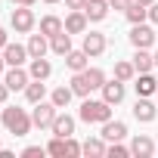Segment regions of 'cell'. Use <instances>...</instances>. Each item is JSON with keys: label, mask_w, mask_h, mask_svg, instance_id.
Instances as JSON below:
<instances>
[{"label": "cell", "mask_w": 158, "mask_h": 158, "mask_svg": "<svg viewBox=\"0 0 158 158\" xmlns=\"http://www.w3.org/2000/svg\"><path fill=\"white\" fill-rule=\"evenodd\" d=\"M71 90H74V96H90L93 90H102V84H106V71L102 68H96V65H87L84 71H74L71 74Z\"/></svg>", "instance_id": "6da1fadb"}, {"label": "cell", "mask_w": 158, "mask_h": 158, "mask_svg": "<svg viewBox=\"0 0 158 158\" xmlns=\"http://www.w3.org/2000/svg\"><path fill=\"white\" fill-rule=\"evenodd\" d=\"M0 124H3L6 133H13V136H28L31 127H34L31 115H28L25 109H19V106H6V109H0Z\"/></svg>", "instance_id": "7a4b0ae2"}, {"label": "cell", "mask_w": 158, "mask_h": 158, "mask_svg": "<svg viewBox=\"0 0 158 158\" xmlns=\"http://www.w3.org/2000/svg\"><path fill=\"white\" fill-rule=\"evenodd\" d=\"M77 118H81L84 124H106V121L112 118V106H109L106 99H90V96H84Z\"/></svg>", "instance_id": "3957f363"}, {"label": "cell", "mask_w": 158, "mask_h": 158, "mask_svg": "<svg viewBox=\"0 0 158 158\" xmlns=\"http://www.w3.org/2000/svg\"><path fill=\"white\" fill-rule=\"evenodd\" d=\"M47 155H53V158H77L81 155V143L74 136H53L47 143Z\"/></svg>", "instance_id": "277c9868"}, {"label": "cell", "mask_w": 158, "mask_h": 158, "mask_svg": "<svg viewBox=\"0 0 158 158\" xmlns=\"http://www.w3.org/2000/svg\"><path fill=\"white\" fill-rule=\"evenodd\" d=\"M10 25H13V31H16V34H31V31H34V25H37V19H34L31 6H16V10H13V16H10Z\"/></svg>", "instance_id": "5b68a950"}, {"label": "cell", "mask_w": 158, "mask_h": 158, "mask_svg": "<svg viewBox=\"0 0 158 158\" xmlns=\"http://www.w3.org/2000/svg\"><path fill=\"white\" fill-rule=\"evenodd\" d=\"M56 115H59V109L53 106V102H37L34 106V112H31V121H34V127H40V130H50L53 127V121H56Z\"/></svg>", "instance_id": "8992f818"}, {"label": "cell", "mask_w": 158, "mask_h": 158, "mask_svg": "<svg viewBox=\"0 0 158 158\" xmlns=\"http://www.w3.org/2000/svg\"><path fill=\"white\" fill-rule=\"evenodd\" d=\"M106 47H109V40H106V34H102V31H84L81 50H84V53H87L90 59L102 56V53H106Z\"/></svg>", "instance_id": "52a82bcc"}, {"label": "cell", "mask_w": 158, "mask_h": 158, "mask_svg": "<svg viewBox=\"0 0 158 158\" xmlns=\"http://www.w3.org/2000/svg\"><path fill=\"white\" fill-rule=\"evenodd\" d=\"M127 37H130V44H133L136 50H149V47L155 44V31H152V25H146V22H139V25H133Z\"/></svg>", "instance_id": "ba28073f"}, {"label": "cell", "mask_w": 158, "mask_h": 158, "mask_svg": "<svg viewBox=\"0 0 158 158\" xmlns=\"http://www.w3.org/2000/svg\"><path fill=\"white\" fill-rule=\"evenodd\" d=\"M3 81L10 90H25L31 84V74L22 68V65H10V71H3Z\"/></svg>", "instance_id": "9c48e42d"}, {"label": "cell", "mask_w": 158, "mask_h": 158, "mask_svg": "<svg viewBox=\"0 0 158 158\" xmlns=\"http://www.w3.org/2000/svg\"><path fill=\"white\" fill-rule=\"evenodd\" d=\"M130 155H136V158H152V155H155V139L146 136V133H136V136L130 139Z\"/></svg>", "instance_id": "30bf717a"}, {"label": "cell", "mask_w": 158, "mask_h": 158, "mask_svg": "<svg viewBox=\"0 0 158 158\" xmlns=\"http://www.w3.org/2000/svg\"><path fill=\"white\" fill-rule=\"evenodd\" d=\"M124 93H127V87H124V81H118V77H112V81L102 84V99H106L109 106H118V102L124 99Z\"/></svg>", "instance_id": "8fae6325"}, {"label": "cell", "mask_w": 158, "mask_h": 158, "mask_svg": "<svg viewBox=\"0 0 158 158\" xmlns=\"http://www.w3.org/2000/svg\"><path fill=\"white\" fill-rule=\"evenodd\" d=\"M155 112H158V109L152 106L149 96H139V99L133 102V118H136L139 124H152V121H155Z\"/></svg>", "instance_id": "7c38bea8"}, {"label": "cell", "mask_w": 158, "mask_h": 158, "mask_svg": "<svg viewBox=\"0 0 158 158\" xmlns=\"http://www.w3.org/2000/svg\"><path fill=\"white\" fill-rule=\"evenodd\" d=\"M87 25H90V19H87L84 10H71V13L65 16V31H68V34H84Z\"/></svg>", "instance_id": "4fadbf2b"}, {"label": "cell", "mask_w": 158, "mask_h": 158, "mask_svg": "<svg viewBox=\"0 0 158 158\" xmlns=\"http://www.w3.org/2000/svg\"><path fill=\"white\" fill-rule=\"evenodd\" d=\"M99 136H102L106 143H121V139L127 136V124H124V121H112V118H109V121L102 124V133H99Z\"/></svg>", "instance_id": "5bb4252c"}, {"label": "cell", "mask_w": 158, "mask_h": 158, "mask_svg": "<svg viewBox=\"0 0 158 158\" xmlns=\"http://www.w3.org/2000/svg\"><path fill=\"white\" fill-rule=\"evenodd\" d=\"M3 59H6V65H25L31 56H28V47H22V44H6V47H3Z\"/></svg>", "instance_id": "9a60e30c"}, {"label": "cell", "mask_w": 158, "mask_h": 158, "mask_svg": "<svg viewBox=\"0 0 158 158\" xmlns=\"http://www.w3.org/2000/svg\"><path fill=\"white\" fill-rule=\"evenodd\" d=\"M106 149H109V143H106L102 136H87V139L81 143V155H87V158H102Z\"/></svg>", "instance_id": "2e32d148"}, {"label": "cell", "mask_w": 158, "mask_h": 158, "mask_svg": "<svg viewBox=\"0 0 158 158\" xmlns=\"http://www.w3.org/2000/svg\"><path fill=\"white\" fill-rule=\"evenodd\" d=\"M50 133L53 136H74V118L65 115V112H59L56 121H53V127H50Z\"/></svg>", "instance_id": "e0dca14e"}, {"label": "cell", "mask_w": 158, "mask_h": 158, "mask_svg": "<svg viewBox=\"0 0 158 158\" xmlns=\"http://www.w3.org/2000/svg\"><path fill=\"white\" fill-rule=\"evenodd\" d=\"M28 74L34 77V81H47V77L53 74V65H50V59H47V56H37V59H31V65H28Z\"/></svg>", "instance_id": "ac0fdd59"}, {"label": "cell", "mask_w": 158, "mask_h": 158, "mask_svg": "<svg viewBox=\"0 0 158 158\" xmlns=\"http://www.w3.org/2000/svg\"><path fill=\"white\" fill-rule=\"evenodd\" d=\"M109 0H87V6H84V13H87V19L90 22H102L106 16H109Z\"/></svg>", "instance_id": "d6986e66"}, {"label": "cell", "mask_w": 158, "mask_h": 158, "mask_svg": "<svg viewBox=\"0 0 158 158\" xmlns=\"http://www.w3.org/2000/svg\"><path fill=\"white\" fill-rule=\"evenodd\" d=\"M136 96H152V93H158V81L152 77V71H143V74H136Z\"/></svg>", "instance_id": "ffe728a7"}, {"label": "cell", "mask_w": 158, "mask_h": 158, "mask_svg": "<svg viewBox=\"0 0 158 158\" xmlns=\"http://www.w3.org/2000/svg\"><path fill=\"white\" fill-rule=\"evenodd\" d=\"M28 56L31 59H37V56H47V50H50V37H44V34H28Z\"/></svg>", "instance_id": "44dd1931"}, {"label": "cell", "mask_w": 158, "mask_h": 158, "mask_svg": "<svg viewBox=\"0 0 158 158\" xmlns=\"http://www.w3.org/2000/svg\"><path fill=\"white\" fill-rule=\"evenodd\" d=\"M65 65H68L71 71H84V68L90 65V56H87L84 50H74V47H71V50L65 53Z\"/></svg>", "instance_id": "7402d4cb"}, {"label": "cell", "mask_w": 158, "mask_h": 158, "mask_svg": "<svg viewBox=\"0 0 158 158\" xmlns=\"http://www.w3.org/2000/svg\"><path fill=\"white\" fill-rule=\"evenodd\" d=\"M59 31H65V19H59V16H44L40 19V34L44 37H56Z\"/></svg>", "instance_id": "603a6c76"}, {"label": "cell", "mask_w": 158, "mask_h": 158, "mask_svg": "<svg viewBox=\"0 0 158 158\" xmlns=\"http://www.w3.org/2000/svg\"><path fill=\"white\" fill-rule=\"evenodd\" d=\"M25 99H28L31 106L44 102V99H47V87H44V81H34V77H31V84L25 87Z\"/></svg>", "instance_id": "cb8c5ba5"}, {"label": "cell", "mask_w": 158, "mask_h": 158, "mask_svg": "<svg viewBox=\"0 0 158 158\" xmlns=\"http://www.w3.org/2000/svg\"><path fill=\"white\" fill-rule=\"evenodd\" d=\"M133 68H136V74L152 71V68H155V56H152L149 50H136V53H133Z\"/></svg>", "instance_id": "d4e9b609"}, {"label": "cell", "mask_w": 158, "mask_h": 158, "mask_svg": "<svg viewBox=\"0 0 158 158\" xmlns=\"http://www.w3.org/2000/svg\"><path fill=\"white\" fill-rule=\"evenodd\" d=\"M71 96H74V90H71V84H68V87L62 84V87H56V90L50 93V102H53L56 109H68V102H71Z\"/></svg>", "instance_id": "484cf974"}, {"label": "cell", "mask_w": 158, "mask_h": 158, "mask_svg": "<svg viewBox=\"0 0 158 158\" xmlns=\"http://www.w3.org/2000/svg\"><path fill=\"white\" fill-rule=\"evenodd\" d=\"M50 50H53L56 56H65V53L71 50V34H68V31H59L56 37H50Z\"/></svg>", "instance_id": "4316f807"}, {"label": "cell", "mask_w": 158, "mask_h": 158, "mask_svg": "<svg viewBox=\"0 0 158 158\" xmlns=\"http://www.w3.org/2000/svg\"><path fill=\"white\" fill-rule=\"evenodd\" d=\"M124 16H127V22H130V25H139V22H146V19H149V6H143V3H136V0H133V3L127 6V13H124Z\"/></svg>", "instance_id": "83f0119b"}, {"label": "cell", "mask_w": 158, "mask_h": 158, "mask_svg": "<svg viewBox=\"0 0 158 158\" xmlns=\"http://www.w3.org/2000/svg\"><path fill=\"white\" fill-rule=\"evenodd\" d=\"M115 77H118V81H133V77H136V68H133V62H115Z\"/></svg>", "instance_id": "f1b7e54d"}, {"label": "cell", "mask_w": 158, "mask_h": 158, "mask_svg": "<svg viewBox=\"0 0 158 158\" xmlns=\"http://www.w3.org/2000/svg\"><path fill=\"white\" fill-rule=\"evenodd\" d=\"M106 155H109V158H127V155H130V146H121V143H109Z\"/></svg>", "instance_id": "f546056e"}, {"label": "cell", "mask_w": 158, "mask_h": 158, "mask_svg": "<svg viewBox=\"0 0 158 158\" xmlns=\"http://www.w3.org/2000/svg\"><path fill=\"white\" fill-rule=\"evenodd\" d=\"M47 152V146H25L22 149V158H37V155H44Z\"/></svg>", "instance_id": "4dcf8cb0"}, {"label": "cell", "mask_w": 158, "mask_h": 158, "mask_svg": "<svg viewBox=\"0 0 158 158\" xmlns=\"http://www.w3.org/2000/svg\"><path fill=\"white\" fill-rule=\"evenodd\" d=\"M130 3H133V0H109V6H112V10H121V13H127Z\"/></svg>", "instance_id": "1f68e13d"}, {"label": "cell", "mask_w": 158, "mask_h": 158, "mask_svg": "<svg viewBox=\"0 0 158 158\" xmlns=\"http://www.w3.org/2000/svg\"><path fill=\"white\" fill-rule=\"evenodd\" d=\"M65 6H68V10H84L87 0H65Z\"/></svg>", "instance_id": "d6a6232c"}, {"label": "cell", "mask_w": 158, "mask_h": 158, "mask_svg": "<svg viewBox=\"0 0 158 158\" xmlns=\"http://www.w3.org/2000/svg\"><path fill=\"white\" fill-rule=\"evenodd\" d=\"M149 22H155V25H158V0L149 6Z\"/></svg>", "instance_id": "836d02e7"}, {"label": "cell", "mask_w": 158, "mask_h": 158, "mask_svg": "<svg viewBox=\"0 0 158 158\" xmlns=\"http://www.w3.org/2000/svg\"><path fill=\"white\" fill-rule=\"evenodd\" d=\"M6 96H10V87H6V81H0V106L6 102Z\"/></svg>", "instance_id": "e575fe53"}, {"label": "cell", "mask_w": 158, "mask_h": 158, "mask_svg": "<svg viewBox=\"0 0 158 158\" xmlns=\"http://www.w3.org/2000/svg\"><path fill=\"white\" fill-rule=\"evenodd\" d=\"M10 3H13V6H34L37 0H10Z\"/></svg>", "instance_id": "d590c367"}, {"label": "cell", "mask_w": 158, "mask_h": 158, "mask_svg": "<svg viewBox=\"0 0 158 158\" xmlns=\"http://www.w3.org/2000/svg\"><path fill=\"white\" fill-rule=\"evenodd\" d=\"M6 44H10V40H6V31H3V25H0V50H3Z\"/></svg>", "instance_id": "8d00e7d4"}, {"label": "cell", "mask_w": 158, "mask_h": 158, "mask_svg": "<svg viewBox=\"0 0 158 158\" xmlns=\"http://www.w3.org/2000/svg\"><path fill=\"white\" fill-rule=\"evenodd\" d=\"M6 71V59H3V50H0V74Z\"/></svg>", "instance_id": "74e56055"}, {"label": "cell", "mask_w": 158, "mask_h": 158, "mask_svg": "<svg viewBox=\"0 0 158 158\" xmlns=\"http://www.w3.org/2000/svg\"><path fill=\"white\" fill-rule=\"evenodd\" d=\"M136 3H143V6H152V3H155V0H136Z\"/></svg>", "instance_id": "f35d334b"}, {"label": "cell", "mask_w": 158, "mask_h": 158, "mask_svg": "<svg viewBox=\"0 0 158 158\" xmlns=\"http://www.w3.org/2000/svg\"><path fill=\"white\" fill-rule=\"evenodd\" d=\"M152 56H155V68H158V50H155V53H152Z\"/></svg>", "instance_id": "ab89813d"}, {"label": "cell", "mask_w": 158, "mask_h": 158, "mask_svg": "<svg viewBox=\"0 0 158 158\" xmlns=\"http://www.w3.org/2000/svg\"><path fill=\"white\" fill-rule=\"evenodd\" d=\"M44 3H62V0H44Z\"/></svg>", "instance_id": "60d3db41"}, {"label": "cell", "mask_w": 158, "mask_h": 158, "mask_svg": "<svg viewBox=\"0 0 158 158\" xmlns=\"http://www.w3.org/2000/svg\"><path fill=\"white\" fill-rule=\"evenodd\" d=\"M0 149H3V143H0Z\"/></svg>", "instance_id": "b9f144b4"}]
</instances>
